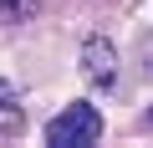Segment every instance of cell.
Returning <instances> with one entry per match:
<instances>
[{"label":"cell","mask_w":153,"mask_h":148,"mask_svg":"<svg viewBox=\"0 0 153 148\" xmlns=\"http://www.w3.org/2000/svg\"><path fill=\"white\" fill-rule=\"evenodd\" d=\"M41 10V0H0V26H21Z\"/></svg>","instance_id":"277c9868"},{"label":"cell","mask_w":153,"mask_h":148,"mask_svg":"<svg viewBox=\"0 0 153 148\" xmlns=\"http://www.w3.org/2000/svg\"><path fill=\"white\" fill-rule=\"evenodd\" d=\"M41 138H46L51 148H87V143L102 138V112H97L92 102H71V107H61V112L46 123Z\"/></svg>","instance_id":"6da1fadb"},{"label":"cell","mask_w":153,"mask_h":148,"mask_svg":"<svg viewBox=\"0 0 153 148\" xmlns=\"http://www.w3.org/2000/svg\"><path fill=\"white\" fill-rule=\"evenodd\" d=\"M82 77L97 92H112L117 87V46L107 36H87L82 41Z\"/></svg>","instance_id":"7a4b0ae2"},{"label":"cell","mask_w":153,"mask_h":148,"mask_svg":"<svg viewBox=\"0 0 153 148\" xmlns=\"http://www.w3.org/2000/svg\"><path fill=\"white\" fill-rule=\"evenodd\" d=\"M26 128V107H21V92L10 82H0V133H21Z\"/></svg>","instance_id":"3957f363"}]
</instances>
